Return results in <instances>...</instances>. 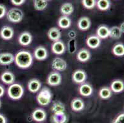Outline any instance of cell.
<instances>
[{
	"mask_svg": "<svg viewBox=\"0 0 124 123\" xmlns=\"http://www.w3.org/2000/svg\"><path fill=\"white\" fill-rule=\"evenodd\" d=\"M14 62V56L13 54L9 52L0 54V65H9Z\"/></svg>",
	"mask_w": 124,
	"mask_h": 123,
	"instance_id": "5bb4252c",
	"label": "cell"
},
{
	"mask_svg": "<svg viewBox=\"0 0 124 123\" xmlns=\"http://www.w3.org/2000/svg\"><path fill=\"white\" fill-rule=\"evenodd\" d=\"M8 20L12 23H17L21 22L23 17V13L20 9L11 8L6 13Z\"/></svg>",
	"mask_w": 124,
	"mask_h": 123,
	"instance_id": "277c9868",
	"label": "cell"
},
{
	"mask_svg": "<svg viewBox=\"0 0 124 123\" xmlns=\"http://www.w3.org/2000/svg\"><path fill=\"white\" fill-rule=\"evenodd\" d=\"M68 35L71 39H75V38L77 36V34L75 31H74V30H71V31H70L69 32Z\"/></svg>",
	"mask_w": 124,
	"mask_h": 123,
	"instance_id": "74e56055",
	"label": "cell"
},
{
	"mask_svg": "<svg viewBox=\"0 0 124 123\" xmlns=\"http://www.w3.org/2000/svg\"><path fill=\"white\" fill-rule=\"evenodd\" d=\"M1 80L3 83L8 85H11L13 84L15 81V76L14 74L11 72H4L0 76Z\"/></svg>",
	"mask_w": 124,
	"mask_h": 123,
	"instance_id": "ac0fdd59",
	"label": "cell"
},
{
	"mask_svg": "<svg viewBox=\"0 0 124 123\" xmlns=\"http://www.w3.org/2000/svg\"><path fill=\"white\" fill-rule=\"evenodd\" d=\"M48 36L50 40L53 41V42L58 41L61 39V33L59 29L56 27H52L48 30Z\"/></svg>",
	"mask_w": 124,
	"mask_h": 123,
	"instance_id": "603a6c76",
	"label": "cell"
},
{
	"mask_svg": "<svg viewBox=\"0 0 124 123\" xmlns=\"http://www.w3.org/2000/svg\"><path fill=\"white\" fill-rule=\"evenodd\" d=\"M33 1H34V0H33Z\"/></svg>",
	"mask_w": 124,
	"mask_h": 123,
	"instance_id": "ee69618b",
	"label": "cell"
},
{
	"mask_svg": "<svg viewBox=\"0 0 124 123\" xmlns=\"http://www.w3.org/2000/svg\"><path fill=\"white\" fill-rule=\"evenodd\" d=\"M51 111L53 113H63L66 111L65 105L59 100H54L51 106Z\"/></svg>",
	"mask_w": 124,
	"mask_h": 123,
	"instance_id": "cb8c5ba5",
	"label": "cell"
},
{
	"mask_svg": "<svg viewBox=\"0 0 124 123\" xmlns=\"http://www.w3.org/2000/svg\"><path fill=\"white\" fill-rule=\"evenodd\" d=\"M52 98H53V94L50 89H49L48 87H43L39 91L36 99L37 102L40 105L46 107L51 103Z\"/></svg>",
	"mask_w": 124,
	"mask_h": 123,
	"instance_id": "7a4b0ae2",
	"label": "cell"
},
{
	"mask_svg": "<svg viewBox=\"0 0 124 123\" xmlns=\"http://www.w3.org/2000/svg\"><path fill=\"white\" fill-rule=\"evenodd\" d=\"M57 25L59 27L62 29H69L71 25V20L68 16L62 15L59 17L57 21Z\"/></svg>",
	"mask_w": 124,
	"mask_h": 123,
	"instance_id": "4316f807",
	"label": "cell"
},
{
	"mask_svg": "<svg viewBox=\"0 0 124 123\" xmlns=\"http://www.w3.org/2000/svg\"><path fill=\"white\" fill-rule=\"evenodd\" d=\"M6 14V8L4 4H0V19L4 17Z\"/></svg>",
	"mask_w": 124,
	"mask_h": 123,
	"instance_id": "d590c367",
	"label": "cell"
},
{
	"mask_svg": "<svg viewBox=\"0 0 124 123\" xmlns=\"http://www.w3.org/2000/svg\"><path fill=\"white\" fill-rule=\"evenodd\" d=\"M112 92L108 87H103L99 91V95L102 99H108L112 96Z\"/></svg>",
	"mask_w": 124,
	"mask_h": 123,
	"instance_id": "f546056e",
	"label": "cell"
},
{
	"mask_svg": "<svg viewBox=\"0 0 124 123\" xmlns=\"http://www.w3.org/2000/svg\"><path fill=\"white\" fill-rule=\"evenodd\" d=\"M33 56L27 51H21L14 56V62L18 67L25 69L30 67L33 64Z\"/></svg>",
	"mask_w": 124,
	"mask_h": 123,
	"instance_id": "6da1fadb",
	"label": "cell"
},
{
	"mask_svg": "<svg viewBox=\"0 0 124 123\" xmlns=\"http://www.w3.org/2000/svg\"><path fill=\"white\" fill-rule=\"evenodd\" d=\"M33 6L37 11H43L48 6V1L46 0H34Z\"/></svg>",
	"mask_w": 124,
	"mask_h": 123,
	"instance_id": "1f68e13d",
	"label": "cell"
},
{
	"mask_svg": "<svg viewBox=\"0 0 124 123\" xmlns=\"http://www.w3.org/2000/svg\"><path fill=\"white\" fill-rule=\"evenodd\" d=\"M70 107L73 111L78 112L82 111L84 109L85 103L80 98H75L71 101Z\"/></svg>",
	"mask_w": 124,
	"mask_h": 123,
	"instance_id": "d6986e66",
	"label": "cell"
},
{
	"mask_svg": "<svg viewBox=\"0 0 124 123\" xmlns=\"http://www.w3.org/2000/svg\"><path fill=\"white\" fill-rule=\"evenodd\" d=\"M46 1H49V0H46Z\"/></svg>",
	"mask_w": 124,
	"mask_h": 123,
	"instance_id": "7bdbcfd3",
	"label": "cell"
},
{
	"mask_svg": "<svg viewBox=\"0 0 124 123\" xmlns=\"http://www.w3.org/2000/svg\"><path fill=\"white\" fill-rule=\"evenodd\" d=\"M4 93H5V89L3 86L0 84V98L4 95Z\"/></svg>",
	"mask_w": 124,
	"mask_h": 123,
	"instance_id": "ab89813d",
	"label": "cell"
},
{
	"mask_svg": "<svg viewBox=\"0 0 124 123\" xmlns=\"http://www.w3.org/2000/svg\"><path fill=\"white\" fill-rule=\"evenodd\" d=\"M109 29L106 25H101L96 30V35L100 39H106L109 37Z\"/></svg>",
	"mask_w": 124,
	"mask_h": 123,
	"instance_id": "d4e9b609",
	"label": "cell"
},
{
	"mask_svg": "<svg viewBox=\"0 0 124 123\" xmlns=\"http://www.w3.org/2000/svg\"><path fill=\"white\" fill-rule=\"evenodd\" d=\"M1 101L0 100V108H1Z\"/></svg>",
	"mask_w": 124,
	"mask_h": 123,
	"instance_id": "b9f144b4",
	"label": "cell"
},
{
	"mask_svg": "<svg viewBox=\"0 0 124 123\" xmlns=\"http://www.w3.org/2000/svg\"><path fill=\"white\" fill-rule=\"evenodd\" d=\"M52 52L57 55H61L66 51V46L62 41L58 40L54 41L51 45Z\"/></svg>",
	"mask_w": 124,
	"mask_h": 123,
	"instance_id": "ba28073f",
	"label": "cell"
},
{
	"mask_svg": "<svg viewBox=\"0 0 124 123\" xmlns=\"http://www.w3.org/2000/svg\"><path fill=\"white\" fill-rule=\"evenodd\" d=\"M35 58L38 60L42 61L46 59L48 56V52L47 49L43 46H38L34 51L33 53Z\"/></svg>",
	"mask_w": 124,
	"mask_h": 123,
	"instance_id": "30bf717a",
	"label": "cell"
},
{
	"mask_svg": "<svg viewBox=\"0 0 124 123\" xmlns=\"http://www.w3.org/2000/svg\"><path fill=\"white\" fill-rule=\"evenodd\" d=\"M60 11L62 15L69 16L71 15L74 11V7L72 4L70 3H64L60 8Z\"/></svg>",
	"mask_w": 124,
	"mask_h": 123,
	"instance_id": "484cf974",
	"label": "cell"
},
{
	"mask_svg": "<svg viewBox=\"0 0 124 123\" xmlns=\"http://www.w3.org/2000/svg\"><path fill=\"white\" fill-rule=\"evenodd\" d=\"M69 50L70 54H73L75 52L77 49V44L75 39H71L68 44Z\"/></svg>",
	"mask_w": 124,
	"mask_h": 123,
	"instance_id": "836d02e7",
	"label": "cell"
},
{
	"mask_svg": "<svg viewBox=\"0 0 124 123\" xmlns=\"http://www.w3.org/2000/svg\"><path fill=\"white\" fill-rule=\"evenodd\" d=\"M86 43L91 49H96L101 44V39L97 35H91L86 39Z\"/></svg>",
	"mask_w": 124,
	"mask_h": 123,
	"instance_id": "2e32d148",
	"label": "cell"
},
{
	"mask_svg": "<svg viewBox=\"0 0 124 123\" xmlns=\"http://www.w3.org/2000/svg\"><path fill=\"white\" fill-rule=\"evenodd\" d=\"M96 5L100 10L105 11L110 8V0H98Z\"/></svg>",
	"mask_w": 124,
	"mask_h": 123,
	"instance_id": "4dcf8cb0",
	"label": "cell"
},
{
	"mask_svg": "<svg viewBox=\"0 0 124 123\" xmlns=\"http://www.w3.org/2000/svg\"><path fill=\"white\" fill-rule=\"evenodd\" d=\"M111 123H124V113L119 114L117 115V117L111 122Z\"/></svg>",
	"mask_w": 124,
	"mask_h": 123,
	"instance_id": "e575fe53",
	"label": "cell"
},
{
	"mask_svg": "<svg viewBox=\"0 0 124 123\" xmlns=\"http://www.w3.org/2000/svg\"><path fill=\"white\" fill-rule=\"evenodd\" d=\"M112 53L117 57L124 56V45L122 43H117L112 48Z\"/></svg>",
	"mask_w": 124,
	"mask_h": 123,
	"instance_id": "f1b7e54d",
	"label": "cell"
},
{
	"mask_svg": "<svg viewBox=\"0 0 124 123\" xmlns=\"http://www.w3.org/2000/svg\"><path fill=\"white\" fill-rule=\"evenodd\" d=\"M122 33L120 31V29L117 26L111 27L109 29V37L114 39H119L121 38Z\"/></svg>",
	"mask_w": 124,
	"mask_h": 123,
	"instance_id": "83f0119b",
	"label": "cell"
},
{
	"mask_svg": "<svg viewBox=\"0 0 124 123\" xmlns=\"http://www.w3.org/2000/svg\"><path fill=\"white\" fill-rule=\"evenodd\" d=\"M41 86V83L38 79L33 78L29 80L27 84V87L29 91L31 93H37L40 91Z\"/></svg>",
	"mask_w": 124,
	"mask_h": 123,
	"instance_id": "9a60e30c",
	"label": "cell"
},
{
	"mask_svg": "<svg viewBox=\"0 0 124 123\" xmlns=\"http://www.w3.org/2000/svg\"><path fill=\"white\" fill-rule=\"evenodd\" d=\"M124 22H122V23L120 24V27H119V29H120V31H122V33H124Z\"/></svg>",
	"mask_w": 124,
	"mask_h": 123,
	"instance_id": "60d3db41",
	"label": "cell"
},
{
	"mask_svg": "<svg viewBox=\"0 0 124 123\" xmlns=\"http://www.w3.org/2000/svg\"><path fill=\"white\" fill-rule=\"evenodd\" d=\"M86 72L83 70H77L72 74V80L74 83L77 84H82L84 83L86 80Z\"/></svg>",
	"mask_w": 124,
	"mask_h": 123,
	"instance_id": "52a82bcc",
	"label": "cell"
},
{
	"mask_svg": "<svg viewBox=\"0 0 124 123\" xmlns=\"http://www.w3.org/2000/svg\"><path fill=\"white\" fill-rule=\"evenodd\" d=\"M24 94V89L22 85L18 83L11 84L8 89V94L11 99L17 100L21 99Z\"/></svg>",
	"mask_w": 124,
	"mask_h": 123,
	"instance_id": "3957f363",
	"label": "cell"
},
{
	"mask_svg": "<svg viewBox=\"0 0 124 123\" xmlns=\"http://www.w3.org/2000/svg\"><path fill=\"white\" fill-rule=\"evenodd\" d=\"M46 117V113L42 108H37L31 113V118L36 122L45 121Z\"/></svg>",
	"mask_w": 124,
	"mask_h": 123,
	"instance_id": "9c48e42d",
	"label": "cell"
},
{
	"mask_svg": "<svg viewBox=\"0 0 124 123\" xmlns=\"http://www.w3.org/2000/svg\"><path fill=\"white\" fill-rule=\"evenodd\" d=\"M33 40V38L31 34L28 31H24L19 35V44L23 46H29L31 44V41Z\"/></svg>",
	"mask_w": 124,
	"mask_h": 123,
	"instance_id": "7c38bea8",
	"label": "cell"
},
{
	"mask_svg": "<svg viewBox=\"0 0 124 123\" xmlns=\"http://www.w3.org/2000/svg\"><path fill=\"white\" fill-rule=\"evenodd\" d=\"M91 54L86 49H81L77 54V58L81 62H86L90 59Z\"/></svg>",
	"mask_w": 124,
	"mask_h": 123,
	"instance_id": "44dd1931",
	"label": "cell"
},
{
	"mask_svg": "<svg viewBox=\"0 0 124 123\" xmlns=\"http://www.w3.org/2000/svg\"><path fill=\"white\" fill-rule=\"evenodd\" d=\"M78 91L80 94L82 96L89 97L93 94V88L92 86L88 83H82L79 87Z\"/></svg>",
	"mask_w": 124,
	"mask_h": 123,
	"instance_id": "e0dca14e",
	"label": "cell"
},
{
	"mask_svg": "<svg viewBox=\"0 0 124 123\" xmlns=\"http://www.w3.org/2000/svg\"><path fill=\"white\" fill-rule=\"evenodd\" d=\"M14 35V30L9 26H4L0 31V36L4 40H10L13 38Z\"/></svg>",
	"mask_w": 124,
	"mask_h": 123,
	"instance_id": "4fadbf2b",
	"label": "cell"
},
{
	"mask_svg": "<svg viewBox=\"0 0 124 123\" xmlns=\"http://www.w3.org/2000/svg\"><path fill=\"white\" fill-rule=\"evenodd\" d=\"M68 119V116L65 112L53 113L50 118L51 123H67Z\"/></svg>",
	"mask_w": 124,
	"mask_h": 123,
	"instance_id": "8fae6325",
	"label": "cell"
},
{
	"mask_svg": "<svg viewBox=\"0 0 124 123\" xmlns=\"http://www.w3.org/2000/svg\"><path fill=\"white\" fill-rule=\"evenodd\" d=\"M52 68L56 72H64L67 67L66 61L60 57H56L53 60L51 64Z\"/></svg>",
	"mask_w": 124,
	"mask_h": 123,
	"instance_id": "8992f818",
	"label": "cell"
},
{
	"mask_svg": "<svg viewBox=\"0 0 124 123\" xmlns=\"http://www.w3.org/2000/svg\"><path fill=\"white\" fill-rule=\"evenodd\" d=\"M82 4L87 9H92L95 7L96 0H82Z\"/></svg>",
	"mask_w": 124,
	"mask_h": 123,
	"instance_id": "d6a6232c",
	"label": "cell"
},
{
	"mask_svg": "<svg viewBox=\"0 0 124 123\" xmlns=\"http://www.w3.org/2000/svg\"><path fill=\"white\" fill-rule=\"evenodd\" d=\"M0 123H7V119L2 114H0Z\"/></svg>",
	"mask_w": 124,
	"mask_h": 123,
	"instance_id": "f35d334b",
	"label": "cell"
},
{
	"mask_svg": "<svg viewBox=\"0 0 124 123\" xmlns=\"http://www.w3.org/2000/svg\"><path fill=\"white\" fill-rule=\"evenodd\" d=\"M47 84L51 86H57L62 82V76L58 72H52L48 74L46 80Z\"/></svg>",
	"mask_w": 124,
	"mask_h": 123,
	"instance_id": "5b68a950",
	"label": "cell"
},
{
	"mask_svg": "<svg viewBox=\"0 0 124 123\" xmlns=\"http://www.w3.org/2000/svg\"><path fill=\"white\" fill-rule=\"evenodd\" d=\"M77 26L80 30L86 31L91 27V20L87 17H82L78 21Z\"/></svg>",
	"mask_w": 124,
	"mask_h": 123,
	"instance_id": "ffe728a7",
	"label": "cell"
},
{
	"mask_svg": "<svg viewBox=\"0 0 124 123\" xmlns=\"http://www.w3.org/2000/svg\"><path fill=\"white\" fill-rule=\"evenodd\" d=\"M11 1L13 5L19 6L22 5L25 3V0H11Z\"/></svg>",
	"mask_w": 124,
	"mask_h": 123,
	"instance_id": "8d00e7d4",
	"label": "cell"
},
{
	"mask_svg": "<svg viewBox=\"0 0 124 123\" xmlns=\"http://www.w3.org/2000/svg\"><path fill=\"white\" fill-rule=\"evenodd\" d=\"M110 89L115 93H120L124 89V84L122 80H116L113 81L110 84Z\"/></svg>",
	"mask_w": 124,
	"mask_h": 123,
	"instance_id": "7402d4cb",
	"label": "cell"
}]
</instances>
